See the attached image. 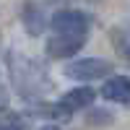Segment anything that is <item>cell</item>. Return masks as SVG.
<instances>
[{"mask_svg":"<svg viewBox=\"0 0 130 130\" xmlns=\"http://www.w3.org/2000/svg\"><path fill=\"white\" fill-rule=\"evenodd\" d=\"M52 31L70 37H89V18L81 10H57L52 16Z\"/></svg>","mask_w":130,"mask_h":130,"instance_id":"cell-2","label":"cell"},{"mask_svg":"<svg viewBox=\"0 0 130 130\" xmlns=\"http://www.w3.org/2000/svg\"><path fill=\"white\" fill-rule=\"evenodd\" d=\"M5 104H8V96H5L3 91H0V109H3V107H5Z\"/></svg>","mask_w":130,"mask_h":130,"instance_id":"cell-10","label":"cell"},{"mask_svg":"<svg viewBox=\"0 0 130 130\" xmlns=\"http://www.w3.org/2000/svg\"><path fill=\"white\" fill-rule=\"evenodd\" d=\"M39 130H62V127H57V125H42Z\"/></svg>","mask_w":130,"mask_h":130,"instance_id":"cell-11","label":"cell"},{"mask_svg":"<svg viewBox=\"0 0 130 130\" xmlns=\"http://www.w3.org/2000/svg\"><path fill=\"white\" fill-rule=\"evenodd\" d=\"M117 52L130 62V37H117Z\"/></svg>","mask_w":130,"mask_h":130,"instance_id":"cell-7","label":"cell"},{"mask_svg":"<svg viewBox=\"0 0 130 130\" xmlns=\"http://www.w3.org/2000/svg\"><path fill=\"white\" fill-rule=\"evenodd\" d=\"M96 99V91L91 86H78V89H70L68 94L60 99V104L65 107L68 112H78V109H86V107H91Z\"/></svg>","mask_w":130,"mask_h":130,"instance_id":"cell-5","label":"cell"},{"mask_svg":"<svg viewBox=\"0 0 130 130\" xmlns=\"http://www.w3.org/2000/svg\"><path fill=\"white\" fill-rule=\"evenodd\" d=\"M112 73V62L104 57H83L65 68V75L73 81H99Z\"/></svg>","mask_w":130,"mask_h":130,"instance_id":"cell-1","label":"cell"},{"mask_svg":"<svg viewBox=\"0 0 130 130\" xmlns=\"http://www.w3.org/2000/svg\"><path fill=\"white\" fill-rule=\"evenodd\" d=\"M24 26L29 34H42L44 31V13H42L39 5H26L24 8Z\"/></svg>","mask_w":130,"mask_h":130,"instance_id":"cell-6","label":"cell"},{"mask_svg":"<svg viewBox=\"0 0 130 130\" xmlns=\"http://www.w3.org/2000/svg\"><path fill=\"white\" fill-rule=\"evenodd\" d=\"M86 44V37H70V34H52L50 42H47V52L50 57H57V60H65V57H73L75 52Z\"/></svg>","mask_w":130,"mask_h":130,"instance_id":"cell-3","label":"cell"},{"mask_svg":"<svg viewBox=\"0 0 130 130\" xmlns=\"http://www.w3.org/2000/svg\"><path fill=\"white\" fill-rule=\"evenodd\" d=\"M99 115H91L89 120H91V125H107V122H112V115H107V109H96Z\"/></svg>","mask_w":130,"mask_h":130,"instance_id":"cell-8","label":"cell"},{"mask_svg":"<svg viewBox=\"0 0 130 130\" xmlns=\"http://www.w3.org/2000/svg\"><path fill=\"white\" fill-rule=\"evenodd\" d=\"M102 96L120 107H130V78L127 75H109L102 86Z\"/></svg>","mask_w":130,"mask_h":130,"instance_id":"cell-4","label":"cell"},{"mask_svg":"<svg viewBox=\"0 0 130 130\" xmlns=\"http://www.w3.org/2000/svg\"><path fill=\"white\" fill-rule=\"evenodd\" d=\"M0 130H21V127H18L16 122H5V120H3V122H0Z\"/></svg>","mask_w":130,"mask_h":130,"instance_id":"cell-9","label":"cell"}]
</instances>
